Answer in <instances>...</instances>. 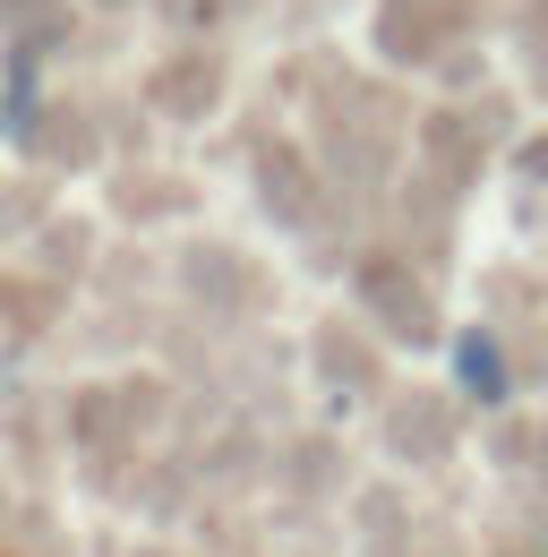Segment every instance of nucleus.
<instances>
[{
  "instance_id": "obj_1",
  "label": "nucleus",
  "mask_w": 548,
  "mask_h": 557,
  "mask_svg": "<svg viewBox=\"0 0 548 557\" xmlns=\"http://www.w3.org/2000/svg\"><path fill=\"white\" fill-rule=\"evenodd\" d=\"M454 360H463V386H472L479 404H497V395H506V360H497V344L463 335V351H454Z\"/></svg>"
}]
</instances>
